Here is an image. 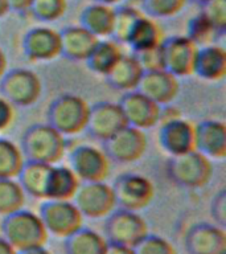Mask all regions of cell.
Segmentation results:
<instances>
[{
    "label": "cell",
    "instance_id": "obj_15",
    "mask_svg": "<svg viewBox=\"0 0 226 254\" xmlns=\"http://www.w3.org/2000/svg\"><path fill=\"white\" fill-rule=\"evenodd\" d=\"M159 142L170 156L196 150V125L182 118L163 123L159 131Z\"/></svg>",
    "mask_w": 226,
    "mask_h": 254
},
{
    "label": "cell",
    "instance_id": "obj_17",
    "mask_svg": "<svg viewBox=\"0 0 226 254\" xmlns=\"http://www.w3.org/2000/svg\"><path fill=\"white\" fill-rule=\"evenodd\" d=\"M136 90L160 106H164L176 99L180 91V83L177 77L166 69L144 71Z\"/></svg>",
    "mask_w": 226,
    "mask_h": 254
},
{
    "label": "cell",
    "instance_id": "obj_22",
    "mask_svg": "<svg viewBox=\"0 0 226 254\" xmlns=\"http://www.w3.org/2000/svg\"><path fill=\"white\" fill-rule=\"evenodd\" d=\"M164 41L163 28L155 19L143 13L130 32L127 45H130L134 53L148 51L152 48L160 47Z\"/></svg>",
    "mask_w": 226,
    "mask_h": 254
},
{
    "label": "cell",
    "instance_id": "obj_5",
    "mask_svg": "<svg viewBox=\"0 0 226 254\" xmlns=\"http://www.w3.org/2000/svg\"><path fill=\"white\" fill-rule=\"evenodd\" d=\"M41 79L29 69H12L0 78V94L13 106L29 107L41 97Z\"/></svg>",
    "mask_w": 226,
    "mask_h": 254
},
{
    "label": "cell",
    "instance_id": "obj_24",
    "mask_svg": "<svg viewBox=\"0 0 226 254\" xmlns=\"http://www.w3.org/2000/svg\"><path fill=\"white\" fill-rule=\"evenodd\" d=\"M143 70L142 65L136 59V56L123 55V57L115 64V66L110 70L106 77L107 83L116 90L132 91L136 90Z\"/></svg>",
    "mask_w": 226,
    "mask_h": 254
},
{
    "label": "cell",
    "instance_id": "obj_16",
    "mask_svg": "<svg viewBox=\"0 0 226 254\" xmlns=\"http://www.w3.org/2000/svg\"><path fill=\"white\" fill-rule=\"evenodd\" d=\"M185 248L189 254H226L225 228L200 222L188 230Z\"/></svg>",
    "mask_w": 226,
    "mask_h": 254
},
{
    "label": "cell",
    "instance_id": "obj_3",
    "mask_svg": "<svg viewBox=\"0 0 226 254\" xmlns=\"http://www.w3.org/2000/svg\"><path fill=\"white\" fill-rule=\"evenodd\" d=\"M90 106L82 97L75 94L58 95L48 109V123L61 134L77 135L86 128Z\"/></svg>",
    "mask_w": 226,
    "mask_h": 254
},
{
    "label": "cell",
    "instance_id": "obj_28",
    "mask_svg": "<svg viewBox=\"0 0 226 254\" xmlns=\"http://www.w3.org/2000/svg\"><path fill=\"white\" fill-rule=\"evenodd\" d=\"M106 248V238L83 226L65 238L66 254H105Z\"/></svg>",
    "mask_w": 226,
    "mask_h": 254
},
{
    "label": "cell",
    "instance_id": "obj_32",
    "mask_svg": "<svg viewBox=\"0 0 226 254\" xmlns=\"http://www.w3.org/2000/svg\"><path fill=\"white\" fill-rule=\"evenodd\" d=\"M188 0H140L143 13L152 19H167L178 15Z\"/></svg>",
    "mask_w": 226,
    "mask_h": 254
},
{
    "label": "cell",
    "instance_id": "obj_20",
    "mask_svg": "<svg viewBox=\"0 0 226 254\" xmlns=\"http://www.w3.org/2000/svg\"><path fill=\"white\" fill-rule=\"evenodd\" d=\"M61 56L73 61H85L99 39L81 25L63 28L59 32Z\"/></svg>",
    "mask_w": 226,
    "mask_h": 254
},
{
    "label": "cell",
    "instance_id": "obj_33",
    "mask_svg": "<svg viewBox=\"0 0 226 254\" xmlns=\"http://www.w3.org/2000/svg\"><path fill=\"white\" fill-rule=\"evenodd\" d=\"M217 31L208 20L198 13L189 20L188 23V35L186 37L192 40L197 47H206L214 43V40L218 37Z\"/></svg>",
    "mask_w": 226,
    "mask_h": 254
},
{
    "label": "cell",
    "instance_id": "obj_9",
    "mask_svg": "<svg viewBox=\"0 0 226 254\" xmlns=\"http://www.w3.org/2000/svg\"><path fill=\"white\" fill-rule=\"evenodd\" d=\"M73 202L83 217H107L116 208L113 187L105 182L81 183Z\"/></svg>",
    "mask_w": 226,
    "mask_h": 254
},
{
    "label": "cell",
    "instance_id": "obj_12",
    "mask_svg": "<svg viewBox=\"0 0 226 254\" xmlns=\"http://www.w3.org/2000/svg\"><path fill=\"white\" fill-rule=\"evenodd\" d=\"M70 168L82 183L105 182L110 175V159L97 147L79 146L71 151Z\"/></svg>",
    "mask_w": 226,
    "mask_h": 254
},
{
    "label": "cell",
    "instance_id": "obj_18",
    "mask_svg": "<svg viewBox=\"0 0 226 254\" xmlns=\"http://www.w3.org/2000/svg\"><path fill=\"white\" fill-rule=\"evenodd\" d=\"M23 51L31 61H51L61 56L59 32L48 27H37L27 32Z\"/></svg>",
    "mask_w": 226,
    "mask_h": 254
},
{
    "label": "cell",
    "instance_id": "obj_47",
    "mask_svg": "<svg viewBox=\"0 0 226 254\" xmlns=\"http://www.w3.org/2000/svg\"><path fill=\"white\" fill-rule=\"evenodd\" d=\"M188 1H194V3H197V4H202V3H205L206 0H188Z\"/></svg>",
    "mask_w": 226,
    "mask_h": 254
},
{
    "label": "cell",
    "instance_id": "obj_11",
    "mask_svg": "<svg viewBox=\"0 0 226 254\" xmlns=\"http://www.w3.org/2000/svg\"><path fill=\"white\" fill-rule=\"evenodd\" d=\"M198 49L186 36H173L164 39L162 44L164 69L176 77H189L194 74Z\"/></svg>",
    "mask_w": 226,
    "mask_h": 254
},
{
    "label": "cell",
    "instance_id": "obj_19",
    "mask_svg": "<svg viewBox=\"0 0 226 254\" xmlns=\"http://www.w3.org/2000/svg\"><path fill=\"white\" fill-rule=\"evenodd\" d=\"M196 150L206 158H226V125L221 121H204L196 125Z\"/></svg>",
    "mask_w": 226,
    "mask_h": 254
},
{
    "label": "cell",
    "instance_id": "obj_7",
    "mask_svg": "<svg viewBox=\"0 0 226 254\" xmlns=\"http://www.w3.org/2000/svg\"><path fill=\"white\" fill-rule=\"evenodd\" d=\"M48 234L66 238L83 226V216L73 201L45 200L39 213Z\"/></svg>",
    "mask_w": 226,
    "mask_h": 254
},
{
    "label": "cell",
    "instance_id": "obj_37",
    "mask_svg": "<svg viewBox=\"0 0 226 254\" xmlns=\"http://www.w3.org/2000/svg\"><path fill=\"white\" fill-rule=\"evenodd\" d=\"M136 59L142 65L144 71L162 70L164 69V59H163L162 45L158 48H152L148 51H143L135 53Z\"/></svg>",
    "mask_w": 226,
    "mask_h": 254
},
{
    "label": "cell",
    "instance_id": "obj_30",
    "mask_svg": "<svg viewBox=\"0 0 226 254\" xmlns=\"http://www.w3.org/2000/svg\"><path fill=\"white\" fill-rule=\"evenodd\" d=\"M25 192L15 179H0V216H7L24 208Z\"/></svg>",
    "mask_w": 226,
    "mask_h": 254
},
{
    "label": "cell",
    "instance_id": "obj_8",
    "mask_svg": "<svg viewBox=\"0 0 226 254\" xmlns=\"http://www.w3.org/2000/svg\"><path fill=\"white\" fill-rule=\"evenodd\" d=\"M111 187L116 205L122 209L138 212L150 205L155 197L154 184L150 179L142 175H120Z\"/></svg>",
    "mask_w": 226,
    "mask_h": 254
},
{
    "label": "cell",
    "instance_id": "obj_14",
    "mask_svg": "<svg viewBox=\"0 0 226 254\" xmlns=\"http://www.w3.org/2000/svg\"><path fill=\"white\" fill-rule=\"evenodd\" d=\"M126 126L128 125L118 103L99 102L90 106L85 130L94 139L105 142Z\"/></svg>",
    "mask_w": 226,
    "mask_h": 254
},
{
    "label": "cell",
    "instance_id": "obj_25",
    "mask_svg": "<svg viewBox=\"0 0 226 254\" xmlns=\"http://www.w3.org/2000/svg\"><path fill=\"white\" fill-rule=\"evenodd\" d=\"M115 9L111 5L94 3L87 5L81 13V27L101 37H109L113 32Z\"/></svg>",
    "mask_w": 226,
    "mask_h": 254
},
{
    "label": "cell",
    "instance_id": "obj_27",
    "mask_svg": "<svg viewBox=\"0 0 226 254\" xmlns=\"http://www.w3.org/2000/svg\"><path fill=\"white\" fill-rule=\"evenodd\" d=\"M123 55L124 53L119 43L114 40H102V41L99 40L85 61H86V66L91 71L97 74L107 75L115 66V64L122 59Z\"/></svg>",
    "mask_w": 226,
    "mask_h": 254
},
{
    "label": "cell",
    "instance_id": "obj_6",
    "mask_svg": "<svg viewBox=\"0 0 226 254\" xmlns=\"http://www.w3.org/2000/svg\"><path fill=\"white\" fill-rule=\"evenodd\" d=\"M103 232L107 242L134 248L148 234V225L136 212L119 208L107 216Z\"/></svg>",
    "mask_w": 226,
    "mask_h": 254
},
{
    "label": "cell",
    "instance_id": "obj_23",
    "mask_svg": "<svg viewBox=\"0 0 226 254\" xmlns=\"http://www.w3.org/2000/svg\"><path fill=\"white\" fill-rule=\"evenodd\" d=\"M194 74L205 81H220L226 74V51L210 44L198 49Z\"/></svg>",
    "mask_w": 226,
    "mask_h": 254
},
{
    "label": "cell",
    "instance_id": "obj_21",
    "mask_svg": "<svg viewBox=\"0 0 226 254\" xmlns=\"http://www.w3.org/2000/svg\"><path fill=\"white\" fill-rule=\"evenodd\" d=\"M79 184L81 180L77 178V175L73 172L70 167L53 164L48 176L45 200L70 201L74 197Z\"/></svg>",
    "mask_w": 226,
    "mask_h": 254
},
{
    "label": "cell",
    "instance_id": "obj_34",
    "mask_svg": "<svg viewBox=\"0 0 226 254\" xmlns=\"http://www.w3.org/2000/svg\"><path fill=\"white\" fill-rule=\"evenodd\" d=\"M66 8V0H33L29 11L40 21L51 23L62 17Z\"/></svg>",
    "mask_w": 226,
    "mask_h": 254
},
{
    "label": "cell",
    "instance_id": "obj_44",
    "mask_svg": "<svg viewBox=\"0 0 226 254\" xmlns=\"http://www.w3.org/2000/svg\"><path fill=\"white\" fill-rule=\"evenodd\" d=\"M7 71V57L3 49L0 48V78L3 77V74Z\"/></svg>",
    "mask_w": 226,
    "mask_h": 254
},
{
    "label": "cell",
    "instance_id": "obj_45",
    "mask_svg": "<svg viewBox=\"0 0 226 254\" xmlns=\"http://www.w3.org/2000/svg\"><path fill=\"white\" fill-rule=\"evenodd\" d=\"M9 12V8H8L7 0H0V17H3Z\"/></svg>",
    "mask_w": 226,
    "mask_h": 254
},
{
    "label": "cell",
    "instance_id": "obj_35",
    "mask_svg": "<svg viewBox=\"0 0 226 254\" xmlns=\"http://www.w3.org/2000/svg\"><path fill=\"white\" fill-rule=\"evenodd\" d=\"M200 7V13L213 25L218 35H224L226 31V0H206Z\"/></svg>",
    "mask_w": 226,
    "mask_h": 254
},
{
    "label": "cell",
    "instance_id": "obj_46",
    "mask_svg": "<svg viewBox=\"0 0 226 254\" xmlns=\"http://www.w3.org/2000/svg\"><path fill=\"white\" fill-rule=\"evenodd\" d=\"M93 1L99 4H106V5H114V4L119 3V1H122V0H93Z\"/></svg>",
    "mask_w": 226,
    "mask_h": 254
},
{
    "label": "cell",
    "instance_id": "obj_2",
    "mask_svg": "<svg viewBox=\"0 0 226 254\" xmlns=\"http://www.w3.org/2000/svg\"><path fill=\"white\" fill-rule=\"evenodd\" d=\"M0 229L1 237L16 252L45 245L49 237L39 214L24 208L4 216Z\"/></svg>",
    "mask_w": 226,
    "mask_h": 254
},
{
    "label": "cell",
    "instance_id": "obj_41",
    "mask_svg": "<svg viewBox=\"0 0 226 254\" xmlns=\"http://www.w3.org/2000/svg\"><path fill=\"white\" fill-rule=\"evenodd\" d=\"M105 254H135L132 248L123 245H116V244H110L107 242V248Z\"/></svg>",
    "mask_w": 226,
    "mask_h": 254
},
{
    "label": "cell",
    "instance_id": "obj_43",
    "mask_svg": "<svg viewBox=\"0 0 226 254\" xmlns=\"http://www.w3.org/2000/svg\"><path fill=\"white\" fill-rule=\"evenodd\" d=\"M0 254H17V252L3 237H0Z\"/></svg>",
    "mask_w": 226,
    "mask_h": 254
},
{
    "label": "cell",
    "instance_id": "obj_1",
    "mask_svg": "<svg viewBox=\"0 0 226 254\" xmlns=\"http://www.w3.org/2000/svg\"><path fill=\"white\" fill-rule=\"evenodd\" d=\"M20 148L25 160L53 166L62 160L66 140L49 123H37L24 132Z\"/></svg>",
    "mask_w": 226,
    "mask_h": 254
},
{
    "label": "cell",
    "instance_id": "obj_38",
    "mask_svg": "<svg viewBox=\"0 0 226 254\" xmlns=\"http://www.w3.org/2000/svg\"><path fill=\"white\" fill-rule=\"evenodd\" d=\"M210 214L216 221V225L225 228L226 225V193L225 190H220L214 196L213 201L210 204Z\"/></svg>",
    "mask_w": 226,
    "mask_h": 254
},
{
    "label": "cell",
    "instance_id": "obj_42",
    "mask_svg": "<svg viewBox=\"0 0 226 254\" xmlns=\"http://www.w3.org/2000/svg\"><path fill=\"white\" fill-rule=\"evenodd\" d=\"M17 254H51V252L45 248V245L43 246H35V248H28V249L19 250Z\"/></svg>",
    "mask_w": 226,
    "mask_h": 254
},
{
    "label": "cell",
    "instance_id": "obj_13",
    "mask_svg": "<svg viewBox=\"0 0 226 254\" xmlns=\"http://www.w3.org/2000/svg\"><path fill=\"white\" fill-rule=\"evenodd\" d=\"M128 126L148 130L160 122L162 106L140 91H126L118 102Z\"/></svg>",
    "mask_w": 226,
    "mask_h": 254
},
{
    "label": "cell",
    "instance_id": "obj_36",
    "mask_svg": "<svg viewBox=\"0 0 226 254\" xmlns=\"http://www.w3.org/2000/svg\"><path fill=\"white\" fill-rule=\"evenodd\" d=\"M135 254H177L176 249L166 238L156 234H147L132 248Z\"/></svg>",
    "mask_w": 226,
    "mask_h": 254
},
{
    "label": "cell",
    "instance_id": "obj_10",
    "mask_svg": "<svg viewBox=\"0 0 226 254\" xmlns=\"http://www.w3.org/2000/svg\"><path fill=\"white\" fill-rule=\"evenodd\" d=\"M147 146L148 142L144 131L136 127L126 126L103 142V151L110 160L130 164L144 156Z\"/></svg>",
    "mask_w": 226,
    "mask_h": 254
},
{
    "label": "cell",
    "instance_id": "obj_39",
    "mask_svg": "<svg viewBox=\"0 0 226 254\" xmlns=\"http://www.w3.org/2000/svg\"><path fill=\"white\" fill-rule=\"evenodd\" d=\"M15 121V107L7 99L0 97V132L5 131Z\"/></svg>",
    "mask_w": 226,
    "mask_h": 254
},
{
    "label": "cell",
    "instance_id": "obj_31",
    "mask_svg": "<svg viewBox=\"0 0 226 254\" xmlns=\"http://www.w3.org/2000/svg\"><path fill=\"white\" fill-rule=\"evenodd\" d=\"M142 15L143 12L134 7H120L115 9L114 24L111 32L113 40L119 44H126L131 29Z\"/></svg>",
    "mask_w": 226,
    "mask_h": 254
},
{
    "label": "cell",
    "instance_id": "obj_40",
    "mask_svg": "<svg viewBox=\"0 0 226 254\" xmlns=\"http://www.w3.org/2000/svg\"><path fill=\"white\" fill-rule=\"evenodd\" d=\"M8 8H9V12H25L29 11L33 4V0H7Z\"/></svg>",
    "mask_w": 226,
    "mask_h": 254
},
{
    "label": "cell",
    "instance_id": "obj_26",
    "mask_svg": "<svg viewBox=\"0 0 226 254\" xmlns=\"http://www.w3.org/2000/svg\"><path fill=\"white\" fill-rule=\"evenodd\" d=\"M51 168L52 164L25 160L17 176V182L20 183L25 194H31L32 197L39 200H45V190Z\"/></svg>",
    "mask_w": 226,
    "mask_h": 254
},
{
    "label": "cell",
    "instance_id": "obj_4",
    "mask_svg": "<svg viewBox=\"0 0 226 254\" xmlns=\"http://www.w3.org/2000/svg\"><path fill=\"white\" fill-rule=\"evenodd\" d=\"M167 174L173 183L186 188H202L209 184L213 176V164L209 158L197 150L170 156Z\"/></svg>",
    "mask_w": 226,
    "mask_h": 254
},
{
    "label": "cell",
    "instance_id": "obj_29",
    "mask_svg": "<svg viewBox=\"0 0 226 254\" xmlns=\"http://www.w3.org/2000/svg\"><path fill=\"white\" fill-rule=\"evenodd\" d=\"M24 163L21 148L8 139H0V179H17Z\"/></svg>",
    "mask_w": 226,
    "mask_h": 254
}]
</instances>
